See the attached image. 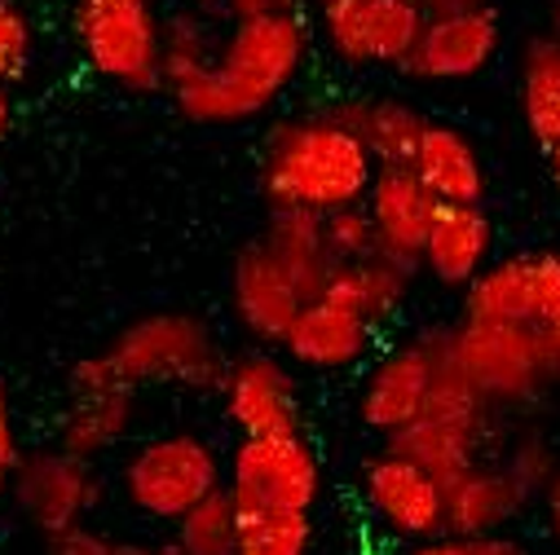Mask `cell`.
<instances>
[{
  "label": "cell",
  "mask_w": 560,
  "mask_h": 555,
  "mask_svg": "<svg viewBox=\"0 0 560 555\" xmlns=\"http://www.w3.org/2000/svg\"><path fill=\"white\" fill-rule=\"evenodd\" d=\"M310 54L305 19H260L230 23L208 62L168 75V97L190 123H243L269 110L283 88L301 75Z\"/></svg>",
  "instance_id": "cell-1"
},
{
  "label": "cell",
  "mask_w": 560,
  "mask_h": 555,
  "mask_svg": "<svg viewBox=\"0 0 560 555\" xmlns=\"http://www.w3.org/2000/svg\"><path fill=\"white\" fill-rule=\"evenodd\" d=\"M375 160L327 110L278 119L260 142V194L269 212L331 216L366 203Z\"/></svg>",
  "instance_id": "cell-2"
},
{
  "label": "cell",
  "mask_w": 560,
  "mask_h": 555,
  "mask_svg": "<svg viewBox=\"0 0 560 555\" xmlns=\"http://www.w3.org/2000/svg\"><path fill=\"white\" fill-rule=\"evenodd\" d=\"M230 362L212 327L195 314H142L110 335V344L71 366V397L93 392H137L155 383L221 392Z\"/></svg>",
  "instance_id": "cell-3"
},
{
  "label": "cell",
  "mask_w": 560,
  "mask_h": 555,
  "mask_svg": "<svg viewBox=\"0 0 560 555\" xmlns=\"http://www.w3.org/2000/svg\"><path fill=\"white\" fill-rule=\"evenodd\" d=\"M164 14L155 0H75L71 36L93 75L124 93L164 88Z\"/></svg>",
  "instance_id": "cell-4"
},
{
  "label": "cell",
  "mask_w": 560,
  "mask_h": 555,
  "mask_svg": "<svg viewBox=\"0 0 560 555\" xmlns=\"http://www.w3.org/2000/svg\"><path fill=\"white\" fill-rule=\"evenodd\" d=\"M119 481H124L128 503L142 516L177 524L203 498L225 489V463L208 437L168 433V437H151V441L137 446L124 459Z\"/></svg>",
  "instance_id": "cell-5"
},
{
  "label": "cell",
  "mask_w": 560,
  "mask_h": 555,
  "mask_svg": "<svg viewBox=\"0 0 560 555\" xmlns=\"http://www.w3.org/2000/svg\"><path fill=\"white\" fill-rule=\"evenodd\" d=\"M225 489L238 516H310L323 498V468L305 437H243Z\"/></svg>",
  "instance_id": "cell-6"
},
{
  "label": "cell",
  "mask_w": 560,
  "mask_h": 555,
  "mask_svg": "<svg viewBox=\"0 0 560 555\" xmlns=\"http://www.w3.org/2000/svg\"><path fill=\"white\" fill-rule=\"evenodd\" d=\"M424 23V0H318L323 45L349 71H401Z\"/></svg>",
  "instance_id": "cell-7"
},
{
  "label": "cell",
  "mask_w": 560,
  "mask_h": 555,
  "mask_svg": "<svg viewBox=\"0 0 560 555\" xmlns=\"http://www.w3.org/2000/svg\"><path fill=\"white\" fill-rule=\"evenodd\" d=\"M451 353L494 410H521V405H534L542 392H551L534 327L459 322L451 327Z\"/></svg>",
  "instance_id": "cell-8"
},
{
  "label": "cell",
  "mask_w": 560,
  "mask_h": 555,
  "mask_svg": "<svg viewBox=\"0 0 560 555\" xmlns=\"http://www.w3.org/2000/svg\"><path fill=\"white\" fill-rule=\"evenodd\" d=\"M10 498L19 516L49 542L84 524V516L102 498V481L93 463L54 446V450H32L19 459V468L10 472Z\"/></svg>",
  "instance_id": "cell-9"
},
{
  "label": "cell",
  "mask_w": 560,
  "mask_h": 555,
  "mask_svg": "<svg viewBox=\"0 0 560 555\" xmlns=\"http://www.w3.org/2000/svg\"><path fill=\"white\" fill-rule=\"evenodd\" d=\"M225 420L238 437H305L301 388L278 353H243L225 375Z\"/></svg>",
  "instance_id": "cell-10"
},
{
  "label": "cell",
  "mask_w": 560,
  "mask_h": 555,
  "mask_svg": "<svg viewBox=\"0 0 560 555\" xmlns=\"http://www.w3.org/2000/svg\"><path fill=\"white\" fill-rule=\"evenodd\" d=\"M230 305H234L243 331L256 344L283 349L310 300L301 296V287L292 283V273L278 264V256L256 234L234 256V269H230Z\"/></svg>",
  "instance_id": "cell-11"
},
{
  "label": "cell",
  "mask_w": 560,
  "mask_h": 555,
  "mask_svg": "<svg viewBox=\"0 0 560 555\" xmlns=\"http://www.w3.org/2000/svg\"><path fill=\"white\" fill-rule=\"evenodd\" d=\"M362 498L384 529L406 542H433L446 533V489L424 472L388 450L371 454L358 472Z\"/></svg>",
  "instance_id": "cell-12"
},
{
  "label": "cell",
  "mask_w": 560,
  "mask_h": 555,
  "mask_svg": "<svg viewBox=\"0 0 560 555\" xmlns=\"http://www.w3.org/2000/svg\"><path fill=\"white\" fill-rule=\"evenodd\" d=\"M429 392H433V349H429V340L424 335L401 340V344L384 349L375 357L371 375L362 379L358 420L371 433L393 437V433L410 428L415 420H424Z\"/></svg>",
  "instance_id": "cell-13"
},
{
  "label": "cell",
  "mask_w": 560,
  "mask_h": 555,
  "mask_svg": "<svg viewBox=\"0 0 560 555\" xmlns=\"http://www.w3.org/2000/svg\"><path fill=\"white\" fill-rule=\"evenodd\" d=\"M499 40H503V27H499L494 5L490 10H464V14H429L424 36H419L401 75L429 80V84L472 80L494 62Z\"/></svg>",
  "instance_id": "cell-14"
},
{
  "label": "cell",
  "mask_w": 560,
  "mask_h": 555,
  "mask_svg": "<svg viewBox=\"0 0 560 555\" xmlns=\"http://www.w3.org/2000/svg\"><path fill=\"white\" fill-rule=\"evenodd\" d=\"M438 208L442 203L415 177V168H375L366 212H371L375 234H380V256L397 260L406 269L424 264V243H429Z\"/></svg>",
  "instance_id": "cell-15"
},
{
  "label": "cell",
  "mask_w": 560,
  "mask_h": 555,
  "mask_svg": "<svg viewBox=\"0 0 560 555\" xmlns=\"http://www.w3.org/2000/svg\"><path fill=\"white\" fill-rule=\"evenodd\" d=\"M327 115L358 137L366 146V155L375 160V168H410V160L419 151V137L429 128L424 110H415L401 97H384V93L336 97V102H327Z\"/></svg>",
  "instance_id": "cell-16"
},
{
  "label": "cell",
  "mask_w": 560,
  "mask_h": 555,
  "mask_svg": "<svg viewBox=\"0 0 560 555\" xmlns=\"http://www.w3.org/2000/svg\"><path fill=\"white\" fill-rule=\"evenodd\" d=\"M375 335H380V331H375L358 309H349V305H340V300H331V296H318V300L305 305V314L296 318V327H292L283 353H288V362H296V366H305V370L331 375V370L358 366V362L371 353Z\"/></svg>",
  "instance_id": "cell-17"
},
{
  "label": "cell",
  "mask_w": 560,
  "mask_h": 555,
  "mask_svg": "<svg viewBox=\"0 0 560 555\" xmlns=\"http://www.w3.org/2000/svg\"><path fill=\"white\" fill-rule=\"evenodd\" d=\"M490 251H494V225L481 208H459V203H442L424 243V264L442 287H472L477 278L490 269Z\"/></svg>",
  "instance_id": "cell-18"
},
{
  "label": "cell",
  "mask_w": 560,
  "mask_h": 555,
  "mask_svg": "<svg viewBox=\"0 0 560 555\" xmlns=\"http://www.w3.org/2000/svg\"><path fill=\"white\" fill-rule=\"evenodd\" d=\"M410 168H415L419 181L433 190L438 203H459V208H481L486 203V164H481V151L468 142V132H459L455 123L429 119Z\"/></svg>",
  "instance_id": "cell-19"
},
{
  "label": "cell",
  "mask_w": 560,
  "mask_h": 555,
  "mask_svg": "<svg viewBox=\"0 0 560 555\" xmlns=\"http://www.w3.org/2000/svg\"><path fill=\"white\" fill-rule=\"evenodd\" d=\"M525 507H534L521 485L503 472V463H477L468 476H459L446 489V533L477 542L503 533Z\"/></svg>",
  "instance_id": "cell-20"
},
{
  "label": "cell",
  "mask_w": 560,
  "mask_h": 555,
  "mask_svg": "<svg viewBox=\"0 0 560 555\" xmlns=\"http://www.w3.org/2000/svg\"><path fill=\"white\" fill-rule=\"evenodd\" d=\"M490 441V433H477V428H464V424H451V420H415L410 428L384 437V450L424 468L442 489H451L459 476H468L477 463H481V446Z\"/></svg>",
  "instance_id": "cell-21"
},
{
  "label": "cell",
  "mask_w": 560,
  "mask_h": 555,
  "mask_svg": "<svg viewBox=\"0 0 560 555\" xmlns=\"http://www.w3.org/2000/svg\"><path fill=\"white\" fill-rule=\"evenodd\" d=\"M260 238L278 256V264L292 273L301 296L314 305L327 292L331 273H336V264L327 256V238H323V216H314V212H269Z\"/></svg>",
  "instance_id": "cell-22"
},
{
  "label": "cell",
  "mask_w": 560,
  "mask_h": 555,
  "mask_svg": "<svg viewBox=\"0 0 560 555\" xmlns=\"http://www.w3.org/2000/svg\"><path fill=\"white\" fill-rule=\"evenodd\" d=\"M410 278H415V269H406L397 260H384V256H371L362 264H340L331 273V283H327L323 296L358 309L375 331H384L406 309Z\"/></svg>",
  "instance_id": "cell-23"
},
{
  "label": "cell",
  "mask_w": 560,
  "mask_h": 555,
  "mask_svg": "<svg viewBox=\"0 0 560 555\" xmlns=\"http://www.w3.org/2000/svg\"><path fill=\"white\" fill-rule=\"evenodd\" d=\"M459 322H534V251L490 260V269L464 292Z\"/></svg>",
  "instance_id": "cell-24"
},
{
  "label": "cell",
  "mask_w": 560,
  "mask_h": 555,
  "mask_svg": "<svg viewBox=\"0 0 560 555\" xmlns=\"http://www.w3.org/2000/svg\"><path fill=\"white\" fill-rule=\"evenodd\" d=\"M137 420V392H93L71 397V410L58 428V450L93 463L97 454L115 450Z\"/></svg>",
  "instance_id": "cell-25"
},
{
  "label": "cell",
  "mask_w": 560,
  "mask_h": 555,
  "mask_svg": "<svg viewBox=\"0 0 560 555\" xmlns=\"http://www.w3.org/2000/svg\"><path fill=\"white\" fill-rule=\"evenodd\" d=\"M521 115L542 151L560 146V36H534L521 54Z\"/></svg>",
  "instance_id": "cell-26"
},
{
  "label": "cell",
  "mask_w": 560,
  "mask_h": 555,
  "mask_svg": "<svg viewBox=\"0 0 560 555\" xmlns=\"http://www.w3.org/2000/svg\"><path fill=\"white\" fill-rule=\"evenodd\" d=\"M173 542L182 555H238L243 546V516L230 498V489H217L195 511H186L173 524Z\"/></svg>",
  "instance_id": "cell-27"
},
{
  "label": "cell",
  "mask_w": 560,
  "mask_h": 555,
  "mask_svg": "<svg viewBox=\"0 0 560 555\" xmlns=\"http://www.w3.org/2000/svg\"><path fill=\"white\" fill-rule=\"evenodd\" d=\"M314 520L310 516H247L238 555H310Z\"/></svg>",
  "instance_id": "cell-28"
},
{
  "label": "cell",
  "mask_w": 560,
  "mask_h": 555,
  "mask_svg": "<svg viewBox=\"0 0 560 555\" xmlns=\"http://www.w3.org/2000/svg\"><path fill=\"white\" fill-rule=\"evenodd\" d=\"M323 238H327V256H331L336 269L380 256V234H375V221H371L366 203L323 216Z\"/></svg>",
  "instance_id": "cell-29"
},
{
  "label": "cell",
  "mask_w": 560,
  "mask_h": 555,
  "mask_svg": "<svg viewBox=\"0 0 560 555\" xmlns=\"http://www.w3.org/2000/svg\"><path fill=\"white\" fill-rule=\"evenodd\" d=\"M503 472L521 485V494H525L529 503H542L547 489H551V481H556V472H560V454H556L542 437H525V441H516V446L508 450Z\"/></svg>",
  "instance_id": "cell-30"
},
{
  "label": "cell",
  "mask_w": 560,
  "mask_h": 555,
  "mask_svg": "<svg viewBox=\"0 0 560 555\" xmlns=\"http://www.w3.org/2000/svg\"><path fill=\"white\" fill-rule=\"evenodd\" d=\"M32 62V23L14 0H0V88L19 80Z\"/></svg>",
  "instance_id": "cell-31"
},
{
  "label": "cell",
  "mask_w": 560,
  "mask_h": 555,
  "mask_svg": "<svg viewBox=\"0 0 560 555\" xmlns=\"http://www.w3.org/2000/svg\"><path fill=\"white\" fill-rule=\"evenodd\" d=\"M534 331H560V251H534Z\"/></svg>",
  "instance_id": "cell-32"
},
{
  "label": "cell",
  "mask_w": 560,
  "mask_h": 555,
  "mask_svg": "<svg viewBox=\"0 0 560 555\" xmlns=\"http://www.w3.org/2000/svg\"><path fill=\"white\" fill-rule=\"evenodd\" d=\"M305 0H225L230 23H260V19H301Z\"/></svg>",
  "instance_id": "cell-33"
},
{
  "label": "cell",
  "mask_w": 560,
  "mask_h": 555,
  "mask_svg": "<svg viewBox=\"0 0 560 555\" xmlns=\"http://www.w3.org/2000/svg\"><path fill=\"white\" fill-rule=\"evenodd\" d=\"M49 555H110V538L89 529V524H80V529L62 533V538H49Z\"/></svg>",
  "instance_id": "cell-34"
},
{
  "label": "cell",
  "mask_w": 560,
  "mask_h": 555,
  "mask_svg": "<svg viewBox=\"0 0 560 555\" xmlns=\"http://www.w3.org/2000/svg\"><path fill=\"white\" fill-rule=\"evenodd\" d=\"M19 459H23V450H19V433H14V410H10L5 383H0V468L14 472Z\"/></svg>",
  "instance_id": "cell-35"
},
{
  "label": "cell",
  "mask_w": 560,
  "mask_h": 555,
  "mask_svg": "<svg viewBox=\"0 0 560 555\" xmlns=\"http://www.w3.org/2000/svg\"><path fill=\"white\" fill-rule=\"evenodd\" d=\"M472 555H529V546H525L521 538L494 533V538H477V542H472Z\"/></svg>",
  "instance_id": "cell-36"
},
{
  "label": "cell",
  "mask_w": 560,
  "mask_h": 555,
  "mask_svg": "<svg viewBox=\"0 0 560 555\" xmlns=\"http://www.w3.org/2000/svg\"><path fill=\"white\" fill-rule=\"evenodd\" d=\"M410 555H472V542L442 533V538H433V542H419Z\"/></svg>",
  "instance_id": "cell-37"
},
{
  "label": "cell",
  "mask_w": 560,
  "mask_h": 555,
  "mask_svg": "<svg viewBox=\"0 0 560 555\" xmlns=\"http://www.w3.org/2000/svg\"><path fill=\"white\" fill-rule=\"evenodd\" d=\"M542 516H547V533H551L556 546H560V472H556V481H551V489H547V498H542Z\"/></svg>",
  "instance_id": "cell-38"
},
{
  "label": "cell",
  "mask_w": 560,
  "mask_h": 555,
  "mask_svg": "<svg viewBox=\"0 0 560 555\" xmlns=\"http://www.w3.org/2000/svg\"><path fill=\"white\" fill-rule=\"evenodd\" d=\"M494 0H424L429 14H464V10H490Z\"/></svg>",
  "instance_id": "cell-39"
},
{
  "label": "cell",
  "mask_w": 560,
  "mask_h": 555,
  "mask_svg": "<svg viewBox=\"0 0 560 555\" xmlns=\"http://www.w3.org/2000/svg\"><path fill=\"white\" fill-rule=\"evenodd\" d=\"M10 123H14V102H10V93L0 88V142L10 137Z\"/></svg>",
  "instance_id": "cell-40"
},
{
  "label": "cell",
  "mask_w": 560,
  "mask_h": 555,
  "mask_svg": "<svg viewBox=\"0 0 560 555\" xmlns=\"http://www.w3.org/2000/svg\"><path fill=\"white\" fill-rule=\"evenodd\" d=\"M182 5H190V10H217V5H225V0H182Z\"/></svg>",
  "instance_id": "cell-41"
},
{
  "label": "cell",
  "mask_w": 560,
  "mask_h": 555,
  "mask_svg": "<svg viewBox=\"0 0 560 555\" xmlns=\"http://www.w3.org/2000/svg\"><path fill=\"white\" fill-rule=\"evenodd\" d=\"M5 498H10V472L0 468V503H5Z\"/></svg>",
  "instance_id": "cell-42"
},
{
  "label": "cell",
  "mask_w": 560,
  "mask_h": 555,
  "mask_svg": "<svg viewBox=\"0 0 560 555\" xmlns=\"http://www.w3.org/2000/svg\"><path fill=\"white\" fill-rule=\"evenodd\" d=\"M547 160H551V173H556V181H560V146H556V151H547Z\"/></svg>",
  "instance_id": "cell-43"
},
{
  "label": "cell",
  "mask_w": 560,
  "mask_h": 555,
  "mask_svg": "<svg viewBox=\"0 0 560 555\" xmlns=\"http://www.w3.org/2000/svg\"><path fill=\"white\" fill-rule=\"evenodd\" d=\"M551 23H556V36H560V0H556V19Z\"/></svg>",
  "instance_id": "cell-44"
}]
</instances>
